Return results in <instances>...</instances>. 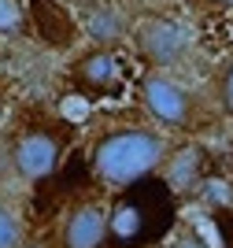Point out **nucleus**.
Here are the masks:
<instances>
[{"instance_id": "7", "label": "nucleus", "mask_w": 233, "mask_h": 248, "mask_svg": "<svg viewBox=\"0 0 233 248\" xmlns=\"http://www.w3.org/2000/svg\"><path fill=\"white\" fill-rule=\"evenodd\" d=\"M85 30L89 37L96 41V48H111L115 41H122V33H126V19H122L115 8H93L85 15Z\"/></svg>"}, {"instance_id": "6", "label": "nucleus", "mask_w": 233, "mask_h": 248, "mask_svg": "<svg viewBox=\"0 0 233 248\" xmlns=\"http://www.w3.org/2000/svg\"><path fill=\"white\" fill-rule=\"evenodd\" d=\"M108 233H111V215L100 204L85 200V204L67 211L60 241H63V248H104Z\"/></svg>"}, {"instance_id": "11", "label": "nucleus", "mask_w": 233, "mask_h": 248, "mask_svg": "<svg viewBox=\"0 0 233 248\" xmlns=\"http://www.w3.org/2000/svg\"><path fill=\"white\" fill-rule=\"evenodd\" d=\"M174 248H215V245H211L207 237H203L200 230H193V226H189V230H182V233H178Z\"/></svg>"}, {"instance_id": "13", "label": "nucleus", "mask_w": 233, "mask_h": 248, "mask_svg": "<svg viewBox=\"0 0 233 248\" xmlns=\"http://www.w3.org/2000/svg\"><path fill=\"white\" fill-rule=\"evenodd\" d=\"M200 4H207V8H233V0H200Z\"/></svg>"}, {"instance_id": "9", "label": "nucleus", "mask_w": 233, "mask_h": 248, "mask_svg": "<svg viewBox=\"0 0 233 248\" xmlns=\"http://www.w3.org/2000/svg\"><path fill=\"white\" fill-rule=\"evenodd\" d=\"M22 245H26V226L15 215V207L0 200V248H22Z\"/></svg>"}, {"instance_id": "2", "label": "nucleus", "mask_w": 233, "mask_h": 248, "mask_svg": "<svg viewBox=\"0 0 233 248\" xmlns=\"http://www.w3.org/2000/svg\"><path fill=\"white\" fill-rule=\"evenodd\" d=\"M137 96H141V108L152 115L163 130H193L200 126L203 108L185 85H178L171 74L148 71L137 85Z\"/></svg>"}, {"instance_id": "3", "label": "nucleus", "mask_w": 233, "mask_h": 248, "mask_svg": "<svg viewBox=\"0 0 233 248\" xmlns=\"http://www.w3.org/2000/svg\"><path fill=\"white\" fill-rule=\"evenodd\" d=\"M133 45H137V56L159 74L182 67L185 56H189V33L171 15H144V19H137Z\"/></svg>"}, {"instance_id": "8", "label": "nucleus", "mask_w": 233, "mask_h": 248, "mask_svg": "<svg viewBox=\"0 0 233 248\" xmlns=\"http://www.w3.org/2000/svg\"><path fill=\"white\" fill-rule=\"evenodd\" d=\"M200 152L196 148H182V152L171 159V167H163V174H167V186L171 189H189L193 186V178L200 174Z\"/></svg>"}, {"instance_id": "4", "label": "nucleus", "mask_w": 233, "mask_h": 248, "mask_svg": "<svg viewBox=\"0 0 233 248\" xmlns=\"http://www.w3.org/2000/svg\"><path fill=\"white\" fill-rule=\"evenodd\" d=\"M63 155V137L56 130H26L11 148V167L22 182H45L60 167Z\"/></svg>"}, {"instance_id": "10", "label": "nucleus", "mask_w": 233, "mask_h": 248, "mask_svg": "<svg viewBox=\"0 0 233 248\" xmlns=\"http://www.w3.org/2000/svg\"><path fill=\"white\" fill-rule=\"evenodd\" d=\"M218 104L226 115H233V60L218 71Z\"/></svg>"}, {"instance_id": "5", "label": "nucleus", "mask_w": 233, "mask_h": 248, "mask_svg": "<svg viewBox=\"0 0 233 248\" xmlns=\"http://www.w3.org/2000/svg\"><path fill=\"white\" fill-rule=\"evenodd\" d=\"M71 82L85 96H115L122 89V63L115 48H89L71 63Z\"/></svg>"}, {"instance_id": "12", "label": "nucleus", "mask_w": 233, "mask_h": 248, "mask_svg": "<svg viewBox=\"0 0 233 248\" xmlns=\"http://www.w3.org/2000/svg\"><path fill=\"white\" fill-rule=\"evenodd\" d=\"M19 26V8L15 0H0V33H11Z\"/></svg>"}, {"instance_id": "1", "label": "nucleus", "mask_w": 233, "mask_h": 248, "mask_svg": "<svg viewBox=\"0 0 233 248\" xmlns=\"http://www.w3.org/2000/svg\"><path fill=\"white\" fill-rule=\"evenodd\" d=\"M167 159V137L152 126H115L93 145V174L111 189L141 182Z\"/></svg>"}]
</instances>
